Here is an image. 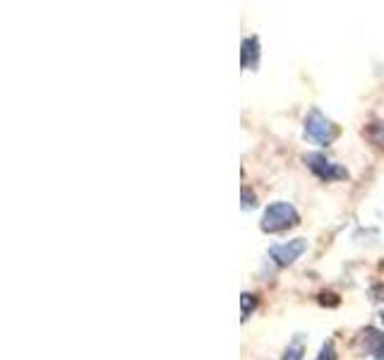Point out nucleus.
<instances>
[{
  "label": "nucleus",
  "mask_w": 384,
  "mask_h": 360,
  "mask_svg": "<svg viewBox=\"0 0 384 360\" xmlns=\"http://www.w3.org/2000/svg\"><path fill=\"white\" fill-rule=\"evenodd\" d=\"M305 137L317 142L320 146H329L338 137V128L322 113L320 108H312L305 118Z\"/></svg>",
  "instance_id": "obj_2"
},
{
  "label": "nucleus",
  "mask_w": 384,
  "mask_h": 360,
  "mask_svg": "<svg viewBox=\"0 0 384 360\" xmlns=\"http://www.w3.org/2000/svg\"><path fill=\"white\" fill-rule=\"evenodd\" d=\"M361 343H363V351L365 353L377 356V358H384V334L382 332L367 327L365 332L361 334Z\"/></svg>",
  "instance_id": "obj_5"
},
{
  "label": "nucleus",
  "mask_w": 384,
  "mask_h": 360,
  "mask_svg": "<svg viewBox=\"0 0 384 360\" xmlns=\"http://www.w3.org/2000/svg\"><path fill=\"white\" fill-rule=\"evenodd\" d=\"M317 360H336V351H334V343L327 341L325 346H322L320 356H317Z\"/></svg>",
  "instance_id": "obj_9"
},
{
  "label": "nucleus",
  "mask_w": 384,
  "mask_h": 360,
  "mask_svg": "<svg viewBox=\"0 0 384 360\" xmlns=\"http://www.w3.org/2000/svg\"><path fill=\"white\" fill-rule=\"evenodd\" d=\"M240 65H242V70H257V65H260V41H257L255 37L242 41Z\"/></svg>",
  "instance_id": "obj_6"
},
{
  "label": "nucleus",
  "mask_w": 384,
  "mask_h": 360,
  "mask_svg": "<svg viewBox=\"0 0 384 360\" xmlns=\"http://www.w3.org/2000/svg\"><path fill=\"white\" fill-rule=\"evenodd\" d=\"M303 161H305V166L317 176V178L325 180V182H334V180L348 178V171L343 169V166H338V164H334V161H329L325 154H320V151H310V154L303 156Z\"/></svg>",
  "instance_id": "obj_3"
},
{
  "label": "nucleus",
  "mask_w": 384,
  "mask_h": 360,
  "mask_svg": "<svg viewBox=\"0 0 384 360\" xmlns=\"http://www.w3.org/2000/svg\"><path fill=\"white\" fill-rule=\"evenodd\" d=\"M303 343L300 341H296L293 346H288V351L284 353V360H303Z\"/></svg>",
  "instance_id": "obj_8"
},
{
  "label": "nucleus",
  "mask_w": 384,
  "mask_h": 360,
  "mask_svg": "<svg viewBox=\"0 0 384 360\" xmlns=\"http://www.w3.org/2000/svg\"><path fill=\"white\" fill-rule=\"evenodd\" d=\"M382 140H384V130H382Z\"/></svg>",
  "instance_id": "obj_12"
},
{
  "label": "nucleus",
  "mask_w": 384,
  "mask_h": 360,
  "mask_svg": "<svg viewBox=\"0 0 384 360\" xmlns=\"http://www.w3.org/2000/svg\"><path fill=\"white\" fill-rule=\"evenodd\" d=\"M300 224V214L291 202H274L265 209L260 221V228L265 233H281L286 228H293Z\"/></svg>",
  "instance_id": "obj_1"
},
{
  "label": "nucleus",
  "mask_w": 384,
  "mask_h": 360,
  "mask_svg": "<svg viewBox=\"0 0 384 360\" xmlns=\"http://www.w3.org/2000/svg\"><path fill=\"white\" fill-rule=\"evenodd\" d=\"M255 205H257L255 192H250L247 187H242V209H252Z\"/></svg>",
  "instance_id": "obj_10"
},
{
  "label": "nucleus",
  "mask_w": 384,
  "mask_h": 360,
  "mask_svg": "<svg viewBox=\"0 0 384 360\" xmlns=\"http://www.w3.org/2000/svg\"><path fill=\"white\" fill-rule=\"evenodd\" d=\"M380 319H382V324H384V310L380 312Z\"/></svg>",
  "instance_id": "obj_11"
},
{
  "label": "nucleus",
  "mask_w": 384,
  "mask_h": 360,
  "mask_svg": "<svg viewBox=\"0 0 384 360\" xmlns=\"http://www.w3.org/2000/svg\"><path fill=\"white\" fill-rule=\"evenodd\" d=\"M307 250V240L305 238H296V240H288V243H276V245L269 247V257L276 262L279 267H288Z\"/></svg>",
  "instance_id": "obj_4"
},
{
  "label": "nucleus",
  "mask_w": 384,
  "mask_h": 360,
  "mask_svg": "<svg viewBox=\"0 0 384 360\" xmlns=\"http://www.w3.org/2000/svg\"><path fill=\"white\" fill-rule=\"evenodd\" d=\"M240 305H242V319H247V315L257 307V296H252V293L245 291L240 296Z\"/></svg>",
  "instance_id": "obj_7"
}]
</instances>
